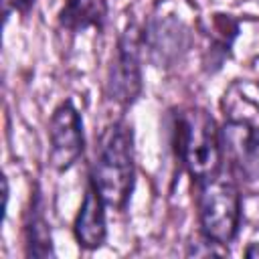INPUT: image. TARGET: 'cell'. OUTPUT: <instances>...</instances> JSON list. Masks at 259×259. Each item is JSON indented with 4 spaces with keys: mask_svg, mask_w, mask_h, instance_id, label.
<instances>
[{
    "mask_svg": "<svg viewBox=\"0 0 259 259\" xmlns=\"http://www.w3.org/2000/svg\"><path fill=\"white\" fill-rule=\"evenodd\" d=\"M237 32H239V22L235 18H231L229 14H214L212 16L210 30H208L210 47H208V53L204 57V67L210 73L219 71L223 67V63L231 57V47H233Z\"/></svg>",
    "mask_w": 259,
    "mask_h": 259,
    "instance_id": "11",
    "label": "cell"
},
{
    "mask_svg": "<svg viewBox=\"0 0 259 259\" xmlns=\"http://www.w3.org/2000/svg\"><path fill=\"white\" fill-rule=\"evenodd\" d=\"M196 208L200 235L227 247L241 227V194L231 178L214 176L196 184Z\"/></svg>",
    "mask_w": 259,
    "mask_h": 259,
    "instance_id": "3",
    "label": "cell"
},
{
    "mask_svg": "<svg viewBox=\"0 0 259 259\" xmlns=\"http://www.w3.org/2000/svg\"><path fill=\"white\" fill-rule=\"evenodd\" d=\"M107 14V0H65L59 12V26L69 32H83L87 28L103 30Z\"/></svg>",
    "mask_w": 259,
    "mask_h": 259,
    "instance_id": "10",
    "label": "cell"
},
{
    "mask_svg": "<svg viewBox=\"0 0 259 259\" xmlns=\"http://www.w3.org/2000/svg\"><path fill=\"white\" fill-rule=\"evenodd\" d=\"M49 162L57 172H67L85 152L83 119L73 99H63L49 121Z\"/></svg>",
    "mask_w": 259,
    "mask_h": 259,
    "instance_id": "5",
    "label": "cell"
},
{
    "mask_svg": "<svg viewBox=\"0 0 259 259\" xmlns=\"http://www.w3.org/2000/svg\"><path fill=\"white\" fill-rule=\"evenodd\" d=\"M142 42L152 65L172 67L188 53L192 34L190 28L174 14H156L142 28Z\"/></svg>",
    "mask_w": 259,
    "mask_h": 259,
    "instance_id": "6",
    "label": "cell"
},
{
    "mask_svg": "<svg viewBox=\"0 0 259 259\" xmlns=\"http://www.w3.org/2000/svg\"><path fill=\"white\" fill-rule=\"evenodd\" d=\"M245 255H247L249 259H255V257H259V243H251V245L245 249Z\"/></svg>",
    "mask_w": 259,
    "mask_h": 259,
    "instance_id": "13",
    "label": "cell"
},
{
    "mask_svg": "<svg viewBox=\"0 0 259 259\" xmlns=\"http://www.w3.org/2000/svg\"><path fill=\"white\" fill-rule=\"evenodd\" d=\"M142 28L136 20H130L123 32L117 36L115 53L111 57V65L105 81V95L109 101L119 105L121 109L132 107L144 89L142 77Z\"/></svg>",
    "mask_w": 259,
    "mask_h": 259,
    "instance_id": "4",
    "label": "cell"
},
{
    "mask_svg": "<svg viewBox=\"0 0 259 259\" xmlns=\"http://www.w3.org/2000/svg\"><path fill=\"white\" fill-rule=\"evenodd\" d=\"M2 2H4V18H8V14L12 10L18 12V14H22V16H26L32 10V6H34L36 0H2Z\"/></svg>",
    "mask_w": 259,
    "mask_h": 259,
    "instance_id": "12",
    "label": "cell"
},
{
    "mask_svg": "<svg viewBox=\"0 0 259 259\" xmlns=\"http://www.w3.org/2000/svg\"><path fill=\"white\" fill-rule=\"evenodd\" d=\"M24 241H26V257H55L51 225L45 212V198L38 186H34V192L30 196V206L26 210Z\"/></svg>",
    "mask_w": 259,
    "mask_h": 259,
    "instance_id": "9",
    "label": "cell"
},
{
    "mask_svg": "<svg viewBox=\"0 0 259 259\" xmlns=\"http://www.w3.org/2000/svg\"><path fill=\"white\" fill-rule=\"evenodd\" d=\"M105 200L89 180L81 206L73 223V235L81 249L93 251L99 249L107 239V221H105Z\"/></svg>",
    "mask_w": 259,
    "mask_h": 259,
    "instance_id": "8",
    "label": "cell"
},
{
    "mask_svg": "<svg viewBox=\"0 0 259 259\" xmlns=\"http://www.w3.org/2000/svg\"><path fill=\"white\" fill-rule=\"evenodd\" d=\"M89 180L107 206L125 208L136 184L134 127L123 117L111 121L97 140Z\"/></svg>",
    "mask_w": 259,
    "mask_h": 259,
    "instance_id": "1",
    "label": "cell"
},
{
    "mask_svg": "<svg viewBox=\"0 0 259 259\" xmlns=\"http://www.w3.org/2000/svg\"><path fill=\"white\" fill-rule=\"evenodd\" d=\"M223 156L245 180H259V130L249 121L229 119L221 127Z\"/></svg>",
    "mask_w": 259,
    "mask_h": 259,
    "instance_id": "7",
    "label": "cell"
},
{
    "mask_svg": "<svg viewBox=\"0 0 259 259\" xmlns=\"http://www.w3.org/2000/svg\"><path fill=\"white\" fill-rule=\"evenodd\" d=\"M174 148L182 168L194 184L210 180L223 168L221 130L202 107H182L174 113Z\"/></svg>",
    "mask_w": 259,
    "mask_h": 259,
    "instance_id": "2",
    "label": "cell"
}]
</instances>
